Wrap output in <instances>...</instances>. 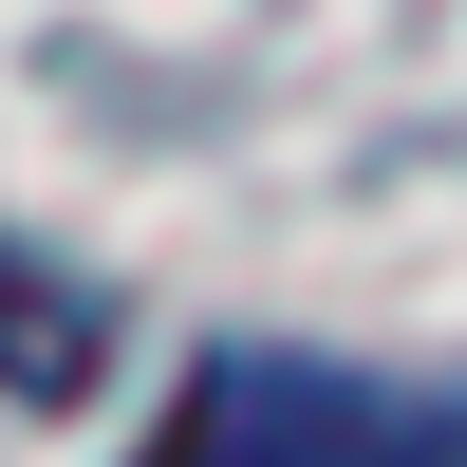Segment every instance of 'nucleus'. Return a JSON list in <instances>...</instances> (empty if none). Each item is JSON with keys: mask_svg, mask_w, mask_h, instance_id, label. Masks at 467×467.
I'll return each instance as SVG.
<instances>
[{"mask_svg": "<svg viewBox=\"0 0 467 467\" xmlns=\"http://www.w3.org/2000/svg\"><path fill=\"white\" fill-rule=\"evenodd\" d=\"M94 281H75V262H37V244H0V393H37V411H57V393H94Z\"/></svg>", "mask_w": 467, "mask_h": 467, "instance_id": "f03ea898", "label": "nucleus"}, {"mask_svg": "<svg viewBox=\"0 0 467 467\" xmlns=\"http://www.w3.org/2000/svg\"><path fill=\"white\" fill-rule=\"evenodd\" d=\"M150 467H467V431L393 374H337V356H206Z\"/></svg>", "mask_w": 467, "mask_h": 467, "instance_id": "f257e3e1", "label": "nucleus"}]
</instances>
